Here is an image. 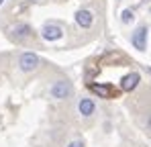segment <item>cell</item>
I'll use <instances>...</instances> for the list:
<instances>
[{"mask_svg":"<svg viewBox=\"0 0 151 147\" xmlns=\"http://www.w3.org/2000/svg\"><path fill=\"white\" fill-rule=\"evenodd\" d=\"M147 127L151 129V115H149V119H147Z\"/></svg>","mask_w":151,"mask_h":147,"instance_id":"cell-11","label":"cell"},{"mask_svg":"<svg viewBox=\"0 0 151 147\" xmlns=\"http://www.w3.org/2000/svg\"><path fill=\"white\" fill-rule=\"evenodd\" d=\"M19 68H21V72H35L37 68H39V55L37 53H31V51H27L23 53L21 57H19Z\"/></svg>","mask_w":151,"mask_h":147,"instance_id":"cell-2","label":"cell"},{"mask_svg":"<svg viewBox=\"0 0 151 147\" xmlns=\"http://www.w3.org/2000/svg\"><path fill=\"white\" fill-rule=\"evenodd\" d=\"M41 35L45 41H59L63 37V29L59 24H53V23H47L43 29H41Z\"/></svg>","mask_w":151,"mask_h":147,"instance_id":"cell-3","label":"cell"},{"mask_svg":"<svg viewBox=\"0 0 151 147\" xmlns=\"http://www.w3.org/2000/svg\"><path fill=\"white\" fill-rule=\"evenodd\" d=\"M74 92V86L68 82V80H55L49 88V94L51 98H57V100H65V98L72 96Z\"/></svg>","mask_w":151,"mask_h":147,"instance_id":"cell-1","label":"cell"},{"mask_svg":"<svg viewBox=\"0 0 151 147\" xmlns=\"http://www.w3.org/2000/svg\"><path fill=\"white\" fill-rule=\"evenodd\" d=\"M76 23H78V27H82V29H90L92 23H94V14L90 10L82 8V10L76 12Z\"/></svg>","mask_w":151,"mask_h":147,"instance_id":"cell-5","label":"cell"},{"mask_svg":"<svg viewBox=\"0 0 151 147\" xmlns=\"http://www.w3.org/2000/svg\"><path fill=\"white\" fill-rule=\"evenodd\" d=\"M139 74L137 72H131V74H127L125 78H123V82H121V86H123V90L125 92H131V90H135L137 88V84H139Z\"/></svg>","mask_w":151,"mask_h":147,"instance_id":"cell-7","label":"cell"},{"mask_svg":"<svg viewBox=\"0 0 151 147\" xmlns=\"http://www.w3.org/2000/svg\"><path fill=\"white\" fill-rule=\"evenodd\" d=\"M10 33H12V37L17 41H25L27 37L31 35V29H29V24H17V27L10 29Z\"/></svg>","mask_w":151,"mask_h":147,"instance_id":"cell-8","label":"cell"},{"mask_svg":"<svg viewBox=\"0 0 151 147\" xmlns=\"http://www.w3.org/2000/svg\"><path fill=\"white\" fill-rule=\"evenodd\" d=\"M131 43H133L135 49L145 51V49H147V27L135 29V33H133V37H131Z\"/></svg>","mask_w":151,"mask_h":147,"instance_id":"cell-4","label":"cell"},{"mask_svg":"<svg viewBox=\"0 0 151 147\" xmlns=\"http://www.w3.org/2000/svg\"><path fill=\"white\" fill-rule=\"evenodd\" d=\"M121 19H123V23L129 24V23H133V10H123V14H121Z\"/></svg>","mask_w":151,"mask_h":147,"instance_id":"cell-9","label":"cell"},{"mask_svg":"<svg viewBox=\"0 0 151 147\" xmlns=\"http://www.w3.org/2000/svg\"><path fill=\"white\" fill-rule=\"evenodd\" d=\"M2 2H4V0H0V4H2Z\"/></svg>","mask_w":151,"mask_h":147,"instance_id":"cell-12","label":"cell"},{"mask_svg":"<svg viewBox=\"0 0 151 147\" xmlns=\"http://www.w3.org/2000/svg\"><path fill=\"white\" fill-rule=\"evenodd\" d=\"M78 110H80V115H82V117H92V115H94V110H96V104H94V100H92V98H82V100H80V104H78Z\"/></svg>","mask_w":151,"mask_h":147,"instance_id":"cell-6","label":"cell"},{"mask_svg":"<svg viewBox=\"0 0 151 147\" xmlns=\"http://www.w3.org/2000/svg\"><path fill=\"white\" fill-rule=\"evenodd\" d=\"M68 147H84V143H82V141H72Z\"/></svg>","mask_w":151,"mask_h":147,"instance_id":"cell-10","label":"cell"}]
</instances>
